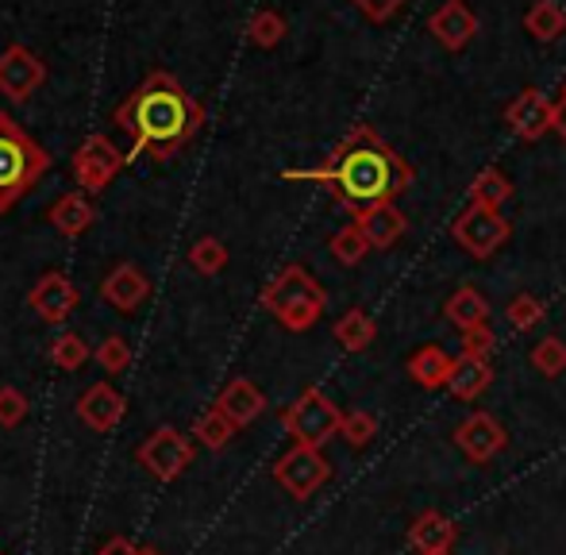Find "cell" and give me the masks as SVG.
I'll return each instance as SVG.
<instances>
[{"mask_svg":"<svg viewBox=\"0 0 566 555\" xmlns=\"http://www.w3.org/2000/svg\"><path fill=\"white\" fill-rule=\"evenodd\" d=\"M355 4H358V12H363V15H370L374 23H381V20H389V15L405 4V0H355Z\"/></svg>","mask_w":566,"mask_h":555,"instance_id":"74e56055","label":"cell"},{"mask_svg":"<svg viewBox=\"0 0 566 555\" xmlns=\"http://www.w3.org/2000/svg\"><path fill=\"white\" fill-rule=\"evenodd\" d=\"M46 220H51L54 232L62 235H82L93 228V220H97V209H93V197L85 193V189H74V193L59 197V201L51 205V212H46Z\"/></svg>","mask_w":566,"mask_h":555,"instance_id":"ffe728a7","label":"cell"},{"mask_svg":"<svg viewBox=\"0 0 566 555\" xmlns=\"http://www.w3.org/2000/svg\"><path fill=\"white\" fill-rule=\"evenodd\" d=\"M459 541V525L451 517H443L440 510H424L417 521L409 525V544L420 555H436V552H451V544Z\"/></svg>","mask_w":566,"mask_h":555,"instance_id":"d6986e66","label":"cell"},{"mask_svg":"<svg viewBox=\"0 0 566 555\" xmlns=\"http://www.w3.org/2000/svg\"><path fill=\"white\" fill-rule=\"evenodd\" d=\"M90 359H93L90 344H85V339L77 336V332H62V336L51 344V363L59 370H82Z\"/></svg>","mask_w":566,"mask_h":555,"instance_id":"83f0119b","label":"cell"},{"mask_svg":"<svg viewBox=\"0 0 566 555\" xmlns=\"http://www.w3.org/2000/svg\"><path fill=\"white\" fill-rule=\"evenodd\" d=\"M370 251H374L370 240H366L358 224H347V228H339V232L332 235V255H336L343 266H358L366 255H370Z\"/></svg>","mask_w":566,"mask_h":555,"instance_id":"f1b7e54d","label":"cell"},{"mask_svg":"<svg viewBox=\"0 0 566 555\" xmlns=\"http://www.w3.org/2000/svg\"><path fill=\"white\" fill-rule=\"evenodd\" d=\"M97 555H158V552H150V548H139V544H132L127 536H113V541L105 544Z\"/></svg>","mask_w":566,"mask_h":555,"instance_id":"f35d334b","label":"cell"},{"mask_svg":"<svg viewBox=\"0 0 566 555\" xmlns=\"http://www.w3.org/2000/svg\"><path fill=\"white\" fill-rule=\"evenodd\" d=\"M247 39H251L254 46H262V51H270V46H277L285 39V20L277 12H270V8H262V12H254L251 23H247Z\"/></svg>","mask_w":566,"mask_h":555,"instance_id":"4dcf8cb0","label":"cell"},{"mask_svg":"<svg viewBox=\"0 0 566 555\" xmlns=\"http://www.w3.org/2000/svg\"><path fill=\"white\" fill-rule=\"evenodd\" d=\"M355 224L363 228V235H366V240H370V248H374V251L394 248V243L401 240L405 232H409V217H405V212L397 209L394 201L374 205V209L358 212Z\"/></svg>","mask_w":566,"mask_h":555,"instance_id":"e0dca14e","label":"cell"},{"mask_svg":"<svg viewBox=\"0 0 566 555\" xmlns=\"http://www.w3.org/2000/svg\"><path fill=\"white\" fill-rule=\"evenodd\" d=\"M374 336H378V324H374V316L366 313V308H347L336 321V339L343 352H350V355L366 352V347L374 344Z\"/></svg>","mask_w":566,"mask_h":555,"instance_id":"cb8c5ba5","label":"cell"},{"mask_svg":"<svg viewBox=\"0 0 566 555\" xmlns=\"http://www.w3.org/2000/svg\"><path fill=\"white\" fill-rule=\"evenodd\" d=\"M328 479H332L328 455H324L321 448H308V443H293V448L274 463V482L290 498H297V502L313 498Z\"/></svg>","mask_w":566,"mask_h":555,"instance_id":"52a82bcc","label":"cell"},{"mask_svg":"<svg viewBox=\"0 0 566 555\" xmlns=\"http://www.w3.org/2000/svg\"><path fill=\"white\" fill-rule=\"evenodd\" d=\"M493 383V367L490 359H474V355H459L451 367L448 390L454 401H478L485 394V386Z\"/></svg>","mask_w":566,"mask_h":555,"instance_id":"44dd1931","label":"cell"},{"mask_svg":"<svg viewBox=\"0 0 566 555\" xmlns=\"http://www.w3.org/2000/svg\"><path fill=\"white\" fill-rule=\"evenodd\" d=\"M509 197H513V186H509V178L497 170V166H485V170L474 178V186H470V201H474V205H490V209H501Z\"/></svg>","mask_w":566,"mask_h":555,"instance_id":"484cf974","label":"cell"},{"mask_svg":"<svg viewBox=\"0 0 566 555\" xmlns=\"http://www.w3.org/2000/svg\"><path fill=\"white\" fill-rule=\"evenodd\" d=\"M46 170H51V155L12 116L0 113V212L28 197Z\"/></svg>","mask_w":566,"mask_h":555,"instance_id":"277c9868","label":"cell"},{"mask_svg":"<svg viewBox=\"0 0 566 555\" xmlns=\"http://www.w3.org/2000/svg\"><path fill=\"white\" fill-rule=\"evenodd\" d=\"M436 555H451V552H436Z\"/></svg>","mask_w":566,"mask_h":555,"instance_id":"60d3db41","label":"cell"},{"mask_svg":"<svg viewBox=\"0 0 566 555\" xmlns=\"http://www.w3.org/2000/svg\"><path fill=\"white\" fill-rule=\"evenodd\" d=\"M443 313H448V321L459 332H470V328H482V324L490 321V301H485L474 285H459V290L448 297V305H443Z\"/></svg>","mask_w":566,"mask_h":555,"instance_id":"603a6c76","label":"cell"},{"mask_svg":"<svg viewBox=\"0 0 566 555\" xmlns=\"http://www.w3.org/2000/svg\"><path fill=\"white\" fill-rule=\"evenodd\" d=\"M532 367L544 378H559L566 370V344L559 336H544L536 347H532Z\"/></svg>","mask_w":566,"mask_h":555,"instance_id":"1f68e13d","label":"cell"},{"mask_svg":"<svg viewBox=\"0 0 566 555\" xmlns=\"http://www.w3.org/2000/svg\"><path fill=\"white\" fill-rule=\"evenodd\" d=\"M139 463H143V471H150L158 482H174L193 463V440H189L186 432H178V428L163 425L139 443Z\"/></svg>","mask_w":566,"mask_h":555,"instance_id":"ba28073f","label":"cell"},{"mask_svg":"<svg viewBox=\"0 0 566 555\" xmlns=\"http://www.w3.org/2000/svg\"><path fill=\"white\" fill-rule=\"evenodd\" d=\"M124 413H127L124 394L108 383L90 386V390L77 398V420H82L85 428H93V432H113L119 420H124Z\"/></svg>","mask_w":566,"mask_h":555,"instance_id":"5bb4252c","label":"cell"},{"mask_svg":"<svg viewBox=\"0 0 566 555\" xmlns=\"http://www.w3.org/2000/svg\"><path fill=\"white\" fill-rule=\"evenodd\" d=\"M28 413H31V401L23 398L20 390H12V386H0V428L23 425Z\"/></svg>","mask_w":566,"mask_h":555,"instance_id":"d590c367","label":"cell"},{"mask_svg":"<svg viewBox=\"0 0 566 555\" xmlns=\"http://www.w3.org/2000/svg\"><path fill=\"white\" fill-rule=\"evenodd\" d=\"M505 124L513 128L516 139L536 143L544 139L547 132H555V105L536 90H524L513 105L505 108Z\"/></svg>","mask_w":566,"mask_h":555,"instance_id":"4fadbf2b","label":"cell"},{"mask_svg":"<svg viewBox=\"0 0 566 555\" xmlns=\"http://www.w3.org/2000/svg\"><path fill=\"white\" fill-rule=\"evenodd\" d=\"M43 82H46V66L28 51V46L12 43L0 51V93H4L8 101L23 105Z\"/></svg>","mask_w":566,"mask_h":555,"instance_id":"30bf717a","label":"cell"},{"mask_svg":"<svg viewBox=\"0 0 566 555\" xmlns=\"http://www.w3.org/2000/svg\"><path fill=\"white\" fill-rule=\"evenodd\" d=\"M285 178L321 181V186H328L336 193L339 205H347L358 217V212L394 201L401 189H409L412 166L363 124V128H355L332 150V158L321 170H285Z\"/></svg>","mask_w":566,"mask_h":555,"instance_id":"6da1fadb","label":"cell"},{"mask_svg":"<svg viewBox=\"0 0 566 555\" xmlns=\"http://www.w3.org/2000/svg\"><path fill=\"white\" fill-rule=\"evenodd\" d=\"M451 367H454V359H451L448 352H443L440 344H428V347H420V352L409 355L412 383L424 386V390H440V386H448Z\"/></svg>","mask_w":566,"mask_h":555,"instance_id":"7402d4cb","label":"cell"},{"mask_svg":"<svg viewBox=\"0 0 566 555\" xmlns=\"http://www.w3.org/2000/svg\"><path fill=\"white\" fill-rule=\"evenodd\" d=\"M428 28H432V35L440 39L448 51H462V46L478 35V15L470 12L462 0H448V4L428 20Z\"/></svg>","mask_w":566,"mask_h":555,"instance_id":"ac0fdd59","label":"cell"},{"mask_svg":"<svg viewBox=\"0 0 566 555\" xmlns=\"http://www.w3.org/2000/svg\"><path fill=\"white\" fill-rule=\"evenodd\" d=\"M262 308L274 321H282L290 332H308L324 316V308H328V293H324V285L305 266L290 263L270 278V285L262 290Z\"/></svg>","mask_w":566,"mask_h":555,"instance_id":"3957f363","label":"cell"},{"mask_svg":"<svg viewBox=\"0 0 566 555\" xmlns=\"http://www.w3.org/2000/svg\"><path fill=\"white\" fill-rule=\"evenodd\" d=\"M189 266H193L197 274H220L228 266V248L217 240V235H205V240H197L193 248H189Z\"/></svg>","mask_w":566,"mask_h":555,"instance_id":"f546056e","label":"cell"},{"mask_svg":"<svg viewBox=\"0 0 566 555\" xmlns=\"http://www.w3.org/2000/svg\"><path fill=\"white\" fill-rule=\"evenodd\" d=\"M217 409L235 428H247V425H254V420L266 413V394H262L251 378H231L224 390H220Z\"/></svg>","mask_w":566,"mask_h":555,"instance_id":"2e32d148","label":"cell"},{"mask_svg":"<svg viewBox=\"0 0 566 555\" xmlns=\"http://www.w3.org/2000/svg\"><path fill=\"white\" fill-rule=\"evenodd\" d=\"M339 436L350 443V448H366V443L378 436V417L366 413V409H355V413H343V428Z\"/></svg>","mask_w":566,"mask_h":555,"instance_id":"836d02e7","label":"cell"},{"mask_svg":"<svg viewBox=\"0 0 566 555\" xmlns=\"http://www.w3.org/2000/svg\"><path fill=\"white\" fill-rule=\"evenodd\" d=\"M97 363L108 370V375H119V370L132 367V347H127L124 336H105L97 347Z\"/></svg>","mask_w":566,"mask_h":555,"instance_id":"e575fe53","label":"cell"},{"mask_svg":"<svg viewBox=\"0 0 566 555\" xmlns=\"http://www.w3.org/2000/svg\"><path fill=\"white\" fill-rule=\"evenodd\" d=\"M555 132L566 139V105H555Z\"/></svg>","mask_w":566,"mask_h":555,"instance_id":"ab89813d","label":"cell"},{"mask_svg":"<svg viewBox=\"0 0 566 555\" xmlns=\"http://www.w3.org/2000/svg\"><path fill=\"white\" fill-rule=\"evenodd\" d=\"M493 347H497V336L490 332V324L462 332V355H474V359H490Z\"/></svg>","mask_w":566,"mask_h":555,"instance_id":"8d00e7d4","label":"cell"},{"mask_svg":"<svg viewBox=\"0 0 566 555\" xmlns=\"http://www.w3.org/2000/svg\"><path fill=\"white\" fill-rule=\"evenodd\" d=\"M239 428L231 425V420L220 413L217 406L209 409V413H201L197 417V425H193V436H197V443H205L209 451H220V448H228L231 443V436H235Z\"/></svg>","mask_w":566,"mask_h":555,"instance_id":"4316f807","label":"cell"},{"mask_svg":"<svg viewBox=\"0 0 566 555\" xmlns=\"http://www.w3.org/2000/svg\"><path fill=\"white\" fill-rule=\"evenodd\" d=\"M101 297L113 308H119V313H135V308L150 297V282L135 263H119L116 271H108V278L101 282Z\"/></svg>","mask_w":566,"mask_h":555,"instance_id":"9a60e30c","label":"cell"},{"mask_svg":"<svg viewBox=\"0 0 566 555\" xmlns=\"http://www.w3.org/2000/svg\"><path fill=\"white\" fill-rule=\"evenodd\" d=\"M116 124L132 136V158H155L166 163L174 158L189 139L197 136V128L205 124V108L197 105V97L166 70H150L127 101L116 108Z\"/></svg>","mask_w":566,"mask_h":555,"instance_id":"7a4b0ae2","label":"cell"},{"mask_svg":"<svg viewBox=\"0 0 566 555\" xmlns=\"http://www.w3.org/2000/svg\"><path fill=\"white\" fill-rule=\"evenodd\" d=\"M124 166H127V155H119L108 136H90L74 150V178L90 197L105 193Z\"/></svg>","mask_w":566,"mask_h":555,"instance_id":"9c48e42d","label":"cell"},{"mask_svg":"<svg viewBox=\"0 0 566 555\" xmlns=\"http://www.w3.org/2000/svg\"><path fill=\"white\" fill-rule=\"evenodd\" d=\"M282 428L293 436V443H308V448H324L332 436H339L343 413L339 406L324 390L308 386L290 409H282Z\"/></svg>","mask_w":566,"mask_h":555,"instance_id":"5b68a950","label":"cell"},{"mask_svg":"<svg viewBox=\"0 0 566 555\" xmlns=\"http://www.w3.org/2000/svg\"><path fill=\"white\" fill-rule=\"evenodd\" d=\"M451 235L470 259H490L509 243L513 224H509V217H501V209H490V205L470 201L467 209L454 217Z\"/></svg>","mask_w":566,"mask_h":555,"instance_id":"8992f818","label":"cell"},{"mask_svg":"<svg viewBox=\"0 0 566 555\" xmlns=\"http://www.w3.org/2000/svg\"><path fill=\"white\" fill-rule=\"evenodd\" d=\"M505 316H509V324H513L516 332H532L539 321H544V301L532 297V293H516V297L509 301Z\"/></svg>","mask_w":566,"mask_h":555,"instance_id":"d6a6232c","label":"cell"},{"mask_svg":"<svg viewBox=\"0 0 566 555\" xmlns=\"http://www.w3.org/2000/svg\"><path fill=\"white\" fill-rule=\"evenodd\" d=\"M505 443H509L505 428L490 413H470L467 420L454 425V448H459L470 463H490L493 455L505 451Z\"/></svg>","mask_w":566,"mask_h":555,"instance_id":"8fae6325","label":"cell"},{"mask_svg":"<svg viewBox=\"0 0 566 555\" xmlns=\"http://www.w3.org/2000/svg\"><path fill=\"white\" fill-rule=\"evenodd\" d=\"M28 305L35 308L39 321H46V324H66L70 313L77 308V285L70 282L66 274L51 271V274H43L35 285H31Z\"/></svg>","mask_w":566,"mask_h":555,"instance_id":"7c38bea8","label":"cell"},{"mask_svg":"<svg viewBox=\"0 0 566 555\" xmlns=\"http://www.w3.org/2000/svg\"><path fill=\"white\" fill-rule=\"evenodd\" d=\"M524 28H528V35L539 39V43H552V39H559L566 31V12L555 0H536V4L528 8V15H524Z\"/></svg>","mask_w":566,"mask_h":555,"instance_id":"d4e9b609","label":"cell"}]
</instances>
